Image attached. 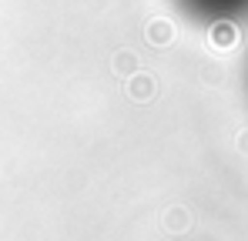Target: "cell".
<instances>
[{
  "instance_id": "cell-1",
  "label": "cell",
  "mask_w": 248,
  "mask_h": 241,
  "mask_svg": "<svg viewBox=\"0 0 248 241\" xmlns=\"http://www.w3.org/2000/svg\"><path fill=\"white\" fill-rule=\"evenodd\" d=\"M185 17L198 24H235L248 17V0H174Z\"/></svg>"
}]
</instances>
